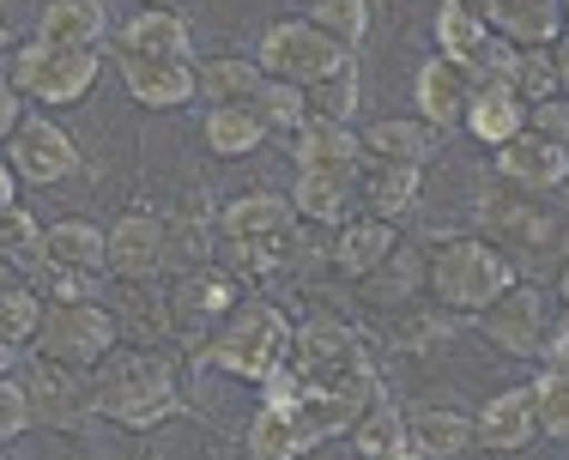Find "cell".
Returning a JSON list of instances; mask_svg holds the SVG:
<instances>
[{
    "mask_svg": "<svg viewBox=\"0 0 569 460\" xmlns=\"http://www.w3.org/2000/svg\"><path fill=\"white\" fill-rule=\"evenodd\" d=\"M103 73V56L98 49H73V43H43V37H31V43L12 56L7 79L24 91L31 103H86L91 86H98Z\"/></svg>",
    "mask_w": 569,
    "mask_h": 460,
    "instance_id": "8992f818",
    "label": "cell"
},
{
    "mask_svg": "<svg viewBox=\"0 0 569 460\" xmlns=\"http://www.w3.org/2000/svg\"><path fill=\"white\" fill-rule=\"evenodd\" d=\"M472 424H479V449H491V454H521V449H533V442L546 437V418H539L533 388H503V394H491Z\"/></svg>",
    "mask_w": 569,
    "mask_h": 460,
    "instance_id": "4fadbf2b",
    "label": "cell"
},
{
    "mask_svg": "<svg viewBox=\"0 0 569 460\" xmlns=\"http://www.w3.org/2000/svg\"><path fill=\"white\" fill-rule=\"evenodd\" d=\"M242 303V291H237V279L224 273V267H200L194 279H182V291H176V309H182L188 321H212V316H230V309Z\"/></svg>",
    "mask_w": 569,
    "mask_h": 460,
    "instance_id": "836d02e7",
    "label": "cell"
},
{
    "mask_svg": "<svg viewBox=\"0 0 569 460\" xmlns=\"http://www.w3.org/2000/svg\"><path fill=\"white\" fill-rule=\"evenodd\" d=\"M0 254H7V267H37L49 254V230H37L24 207L0 212Z\"/></svg>",
    "mask_w": 569,
    "mask_h": 460,
    "instance_id": "8d00e7d4",
    "label": "cell"
},
{
    "mask_svg": "<svg viewBox=\"0 0 569 460\" xmlns=\"http://www.w3.org/2000/svg\"><path fill=\"white\" fill-rule=\"evenodd\" d=\"M460 7H472V12H485V19H491V12L503 7V0H460Z\"/></svg>",
    "mask_w": 569,
    "mask_h": 460,
    "instance_id": "681fc988",
    "label": "cell"
},
{
    "mask_svg": "<svg viewBox=\"0 0 569 460\" xmlns=\"http://www.w3.org/2000/svg\"><path fill=\"white\" fill-rule=\"evenodd\" d=\"M527 116H533V103L515 91L509 73H479V86H472V110H467V133L485 146H503L515 133H527Z\"/></svg>",
    "mask_w": 569,
    "mask_h": 460,
    "instance_id": "d6986e66",
    "label": "cell"
},
{
    "mask_svg": "<svg viewBox=\"0 0 569 460\" xmlns=\"http://www.w3.org/2000/svg\"><path fill=\"white\" fill-rule=\"evenodd\" d=\"M291 158H297V170H363V140L351 133V121L309 116L291 133Z\"/></svg>",
    "mask_w": 569,
    "mask_h": 460,
    "instance_id": "7402d4cb",
    "label": "cell"
},
{
    "mask_svg": "<svg viewBox=\"0 0 569 460\" xmlns=\"http://www.w3.org/2000/svg\"><path fill=\"white\" fill-rule=\"evenodd\" d=\"M351 437H358V454H363V460H395V454L412 449L406 412H400V406H388V400H376L370 412L358 418V430H351Z\"/></svg>",
    "mask_w": 569,
    "mask_h": 460,
    "instance_id": "e575fe53",
    "label": "cell"
},
{
    "mask_svg": "<svg viewBox=\"0 0 569 460\" xmlns=\"http://www.w3.org/2000/svg\"><path fill=\"white\" fill-rule=\"evenodd\" d=\"M219 230H224L230 249H242V254H254V261H261L279 237H291V230H297V207H291V194L249 188V194H237L219 212Z\"/></svg>",
    "mask_w": 569,
    "mask_h": 460,
    "instance_id": "8fae6325",
    "label": "cell"
},
{
    "mask_svg": "<svg viewBox=\"0 0 569 460\" xmlns=\"http://www.w3.org/2000/svg\"><path fill=\"white\" fill-rule=\"evenodd\" d=\"M291 340H297V328L284 321V309L249 297V303L230 309L224 328L207 340V363H219L237 382H267V376L291 358Z\"/></svg>",
    "mask_w": 569,
    "mask_h": 460,
    "instance_id": "5b68a950",
    "label": "cell"
},
{
    "mask_svg": "<svg viewBox=\"0 0 569 460\" xmlns=\"http://www.w3.org/2000/svg\"><path fill=\"white\" fill-rule=\"evenodd\" d=\"M509 79H515V91H521L527 103H546V98H558V56L551 49H521L509 67Z\"/></svg>",
    "mask_w": 569,
    "mask_h": 460,
    "instance_id": "f35d334b",
    "label": "cell"
},
{
    "mask_svg": "<svg viewBox=\"0 0 569 460\" xmlns=\"http://www.w3.org/2000/svg\"><path fill=\"white\" fill-rule=\"evenodd\" d=\"M146 7H188V0H146Z\"/></svg>",
    "mask_w": 569,
    "mask_h": 460,
    "instance_id": "816d5d0a",
    "label": "cell"
},
{
    "mask_svg": "<svg viewBox=\"0 0 569 460\" xmlns=\"http://www.w3.org/2000/svg\"><path fill=\"white\" fill-rule=\"evenodd\" d=\"M437 146H442V128L425 116H388L363 133V158L370 164H418L425 170L437 158Z\"/></svg>",
    "mask_w": 569,
    "mask_h": 460,
    "instance_id": "44dd1931",
    "label": "cell"
},
{
    "mask_svg": "<svg viewBox=\"0 0 569 460\" xmlns=\"http://www.w3.org/2000/svg\"><path fill=\"white\" fill-rule=\"evenodd\" d=\"M43 321H49V303H43L37 286H19V279H12V286L0 291V346H7V370H12V358H19L24 346H37Z\"/></svg>",
    "mask_w": 569,
    "mask_h": 460,
    "instance_id": "f546056e",
    "label": "cell"
},
{
    "mask_svg": "<svg viewBox=\"0 0 569 460\" xmlns=\"http://www.w3.org/2000/svg\"><path fill=\"white\" fill-rule=\"evenodd\" d=\"M515 286V261L491 237H449L430 249V297L437 309H460V316H485Z\"/></svg>",
    "mask_w": 569,
    "mask_h": 460,
    "instance_id": "277c9868",
    "label": "cell"
},
{
    "mask_svg": "<svg viewBox=\"0 0 569 460\" xmlns=\"http://www.w3.org/2000/svg\"><path fill=\"white\" fill-rule=\"evenodd\" d=\"M406 430H412V449L430 454V460H455L479 442V424L455 406H412L406 412Z\"/></svg>",
    "mask_w": 569,
    "mask_h": 460,
    "instance_id": "d4e9b609",
    "label": "cell"
},
{
    "mask_svg": "<svg viewBox=\"0 0 569 460\" xmlns=\"http://www.w3.org/2000/svg\"><path fill=\"white\" fill-rule=\"evenodd\" d=\"M533 394H539V418H546L551 437H569V363H546Z\"/></svg>",
    "mask_w": 569,
    "mask_h": 460,
    "instance_id": "ab89813d",
    "label": "cell"
},
{
    "mask_svg": "<svg viewBox=\"0 0 569 460\" xmlns=\"http://www.w3.org/2000/svg\"><path fill=\"white\" fill-rule=\"evenodd\" d=\"M418 286H430V261H425V254H412V249H395L370 279H358V297L370 309H406L418 297Z\"/></svg>",
    "mask_w": 569,
    "mask_h": 460,
    "instance_id": "f1b7e54d",
    "label": "cell"
},
{
    "mask_svg": "<svg viewBox=\"0 0 569 460\" xmlns=\"http://www.w3.org/2000/svg\"><path fill=\"white\" fill-rule=\"evenodd\" d=\"M261 91H267V67L261 61L219 56V61L200 67V98H207V103H242V110H254Z\"/></svg>",
    "mask_w": 569,
    "mask_h": 460,
    "instance_id": "4dcf8cb0",
    "label": "cell"
},
{
    "mask_svg": "<svg viewBox=\"0 0 569 460\" xmlns=\"http://www.w3.org/2000/svg\"><path fill=\"white\" fill-rule=\"evenodd\" d=\"M261 388H333V394H370L382 400V382H376V363L363 340L333 316H316L297 328L291 340V358L267 376Z\"/></svg>",
    "mask_w": 569,
    "mask_h": 460,
    "instance_id": "7a4b0ae2",
    "label": "cell"
},
{
    "mask_svg": "<svg viewBox=\"0 0 569 460\" xmlns=\"http://www.w3.org/2000/svg\"><path fill=\"white\" fill-rule=\"evenodd\" d=\"M395 460H430V454H418V449H406V454H395Z\"/></svg>",
    "mask_w": 569,
    "mask_h": 460,
    "instance_id": "f5cc1de1",
    "label": "cell"
},
{
    "mask_svg": "<svg viewBox=\"0 0 569 460\" xmlns=\"http://www.w3.org/2000/svg\"><path fill=\"white\" fill-rule=\"evenodd\" d=\"M91 400H98L103 418L128 430H152L164 424L170 412H182V388H176V370L158 351L140 346H116L110 358L91 370Z\"/></svg>",
    "mask_w": 569,
    "mask_h": 460,
    "instance_id": "3957f363",
    "label": "cell"
},
{
    "mask_svg": "<svg viewBox=\"0 0 569 460\" xmlns=\"http://www.w3.org/2000/svg\"><path fill=\"white\" fill-rule=\"evenodd\" d=\"M563 19H569V0H563Z\"/></svg>",
    "mask_w": 569,
    "mask_h": 460,
    "instance_id": "db71d44e",
    "label": "cell"
},
{
    "mask_svg": "<svg viewBox=\"0 0 569 460\" xmlns=\"http://www.w3.org/2000/svg\"><path fill=\"white\" fill-rule=\"evenodd\" d=\"M86 279H91V273H79V267L37 261V291H43V297H56V303H79V297H86Z\"/></svg>",
    "mask_w": 569,
    "mask_h": 460,
    "instance_id": "7bdbcfd3",
    "label": "cell"
},
{
    "mask_svg": "<svg viewBox=\"0 0 569 460\" xmlns=\"http://www.w3.org/2000/svg\"><path fill=\"white\" fill-rule=\"evenodd\" d=\"M527 128H533L539 140H551V146H563V152H569V98H563V91H558V98H546V103H533Z\"/></svg>",
    "mask_w": 569,
    "mask_h": 460,
    "instance_id": "ee69618b",
    "label": "cell"
},
{
    "mask_svg": "<svg viewBox=\"0 0 569 460\" xmlns=\"http://www.w3.org/2000/svg\"><path fill=\"white\" fill-rule=\"evenodd\" d=\"M19 98H24V91L7 79V98H0V128H7V133H19Z\"/></svg>",
    "mask_w": 569,
    "mask_h": 460,
    "instance_id": "bcb514c9",
    "label": "cell"
},
{
    "mask_svg": "<svg viewBox=\"0 0 569 460\" xmlns=\"http://www.w3.org/2000/svg\"><path fill=\"white\" fill-rule=\"evenodd\" d=\"M395 249H400V230L388 224V219H376V212H358V219H346L340 230H333L328 267H333L340 279H351V286H358V279H370Z\"/></svg>",
    "mask_w": 569,
    "mask_h": 460,
    "instance_id": "ac0fdd59",
    "label": "cell"
},
{
    "mask_svg": "<svg viewBox=\"0 0 569 460\" xmlns=\"http://www.w3.org/2000/svg\"><path fill=\"white\" fill-rule=\"evenodd\" d=\"M254 56H261V67L273 79H291V86H321V79L358 67V61H351V49L333 31H321L316 19H279V24H267V37H261V49H254Z\"/></svg>",
    "mask_w": 569,
    "mask_h": 460,
    "instance_id": "52a82bcc",
    "label": "cell"
},
{
    "mask_svg": "<svg viewBox=\"0 0 569 460\" xmlns=\"http://www.w3.org/2000/svg\"><path fill=\"white\" fill-rule=\"evenodd\" d=\"M418 188H425V170L418 164H370L363 158V212L400 224L418 207Z\"/></svg>",
    "mask_w": 569,
    "mask_h": 460,
    "instance_id": "83f0119b",
    "label": "cell"
},
{
    "mask_svg": "<svg viewBox=\"0 0 569 460\" xmlns=\"http://www.w3.org/2000/svg\"><path fill=\"white\" fill-rule=\"evenodd\" d=\"M261 140H267V121L254 110H242V103H212L207 110V146L219 158H249L261 152Z\"/></svg>",
    "mask_w": 569,
    "mask_h": 460,
    "instance_id": "d6a6232c",
    "label": "cell"
},
{
    "mask_svg": "<svg viewBox=\"0 0 569 460\" xmlns=\"http://www.w3.org/2000/svg\"><path fill=\"white\" fill-rule=\"evenodd\" d=\"M103 31H110V12H103V0H43V12H37V37H43V43L98 49Z\"/></svg>",
    "mask_w": 569,
    "mask_h": 460,
    "instance_id": "4316f807",
    "label": "cell"
},
{
    "mask_svg": "<svg viewBox=\"0 0 569 460\" xmlns=\"http://www.w3.org/2000/svg\"><path fill=\"white\" fill-rule=\"evenodd\" d=\"M551 56H558V86H563V98H569V43H558Z\"/></svg>",
    "mask_w": 569,
    "mask_h": 460,
    "instance_id": "c3c4849f",
    "label": "cell"
},
{
    "mask_svg": "<svg viewBox=\"0 0 569 460\" xmlns=\"http://www.w3.org/2000/svg\"><path fill=\"white\" fill-rule=\"evenodd\" d=\"M24 388H31V406H37V424H79L86 412H98L91 400V370H67V363H24Z\"/></svg>",
    "mask_w": 569,
    "mask_h": 460,
    "instance_id": "5bb4252c",
    "label": "cell"
},
{
    "mask_svg": "<svg viewBox=\"0 0 569 460\" xmlns=\"http://www.w3.org/2000/svg\"><path fill=\"white\" fill-rule=\"evenodd\" d=\"M309 110L328 116V121H351V116H358V67L321 79V86H309Z\"/></svg>",
    "mask_w": 569,
    "mask_h": 460,
    "instance_id": "60d3db41",
    "label": "cell"
},
{
    "mask_svg": "<svg viewBox=\"0 0 569 460\" xmlns=\"http://www.w3.org/2000/svg\"><path fill=\"white\" fill-rule=\"evenodd\" d=\"M116 346H121L116 316L98 309L91 297H79V303H49V321H43V333H37L31 351L49 363H67V370H98Z\"/></svg>",
    "mask_w": 569,
    "mask_h": 460,
    "instance_id": "ba28073f",
    "label": "cell"
},
{
    "mask_svg": "<svg viewBox=\"0 0 569 460\" xmlns=\"http://www.w3.org/2000/svg\"><path fill=\"white\" fill-rule=\"evenodd\" d=\"M254 116L267 121V133H297L309 116H316L309 110V86H291V79L267 73V91L254 98Z\"/></svg>",
    "mask_w": 569,
    "mask_h": 460,
    "instance_id": "d590c367",
    "label": "cell"
},
{
    "mask_svg": "<svg viewBox=\"0 0 569 460\" xmlns=\"http://www.w3.org/2000/svg\"><path fill=\"white\" fill-rule=\"evenodd\" d=\"M291 207H297V219L340 230L346 219L363 212V176L358 170H297Z\"/></svg>",
    "mask_w": 569,
    "mask_h": 460,
    "instance_id": "9a60e30c",
    "label": "cell"
},
{
    "mask_svg": "<svg viewBox=\"0 0 569 460\" xmlns=\"http://www.w3.org/2000/svg\"><path fill=\"white\" fill-rule=\"evenodd\" d=\"M170 254V224H158L152 212H128L110 230V273L116 279H152Z\"/></svg>",
    "mask_w": 569,
    "mask_h": 460,
    "instance_id": "ffe728a7",
    "label": "cell"
},
{
    "mask_svg": "<svg viewBox=\"0 0 569 460\" xmlns=\"http://www.w3.org/2000/svg\"><path fill=\"white\" fill-rule=\"evenodd\" d=\"M12 207H19V170H0V212H12Z\"/></svg>",
    "mask_w": 569,
    "mask_h": 460,
    "instance_id": "7dc6e473",
    "label": "cell"
},
{
    "mask_svg": "<svg viewBox=\"0 0 569 460\" xmlns=\"http://www.w3.org/2000/svg\"><path fill=\"white\" fill-rule=\"evenodd\" d=\"M370 394H333V388H267L261 412L249 424V460H297L328 437L358 430Z\"/></svg>",
    "mask_w": 569,
    "mask_h": 460,
    "instance_id": "6da1fadb",
    "label": "cell"
},
{
    "mask_svg": "<svg viewBox=\"0 0 569 460\" xmlns=\"http://www.w3.org/2000/svg\"><path fill=\"white\" fill-rule=\"evenodd\" d=\"M546 363H569V309H563V321H551V340H546Z\"/></svg>",
    "mask_w": 569,
    "mask_h": 460,
    "instance_id": "f6af8a7d",
    "label": "cell"
},
{
    "mask_svg": "<svg viewBox=\"0 0 569 460\" xmlns=\"http://www.w3.org/2000/svg\"><path fill=\"white\" fill-rule=\"evenodd\" d=\"M7 164L19 170L24 182L49 188V182H61V176L79 170V146H73V133H67L61 121L24 116L19 133H7Z\"/></svg>",
    "mask_w": 569,
    "mask_h": 460,
    "instance_id": "30bf717a",
    "label": "cell"
},
{
    "mask_svg": "<svg viewBox=\"0 0 569 460\" xmlns=\"http://www.w3.org/2000/svg\"><path fill=\"white\" fill-rule=\"evenodd\" d=\"M497 176H503L509 188H521V194H551V188L569 182V152L527 128V133H515V140L497 146Z\"/></svg>",
    "mask_w": 569,
    "mask_h": 460,
    "instance_id": "2e32d148",
    "label": "cell"
},
{
    "mask_svg": "<svg viewBox=\"0 0 569 460\" xmlns=\"http://www.w3.org/2000/svg\"><path fill=\"white\" fill-rule=\"evenodd\" d=\"M491 24L515 49H558L569 19H563V0H503L491 12Z\"/></svg>",
    "mask_w": 569,
    "mask_h": 460,
    "instance_id": "484cf974",
    "label": "cell"
},
{
    "mask_svg": "<svg viewBox=\"0 0 569 460\" xmlns=\"http://www.w3.org/2000/svg\"><path fill=\"white\" fill-rule=\"evenodd\" d=\"M121 86L140 110H182L200 98V67L176 56H121Z\"/></svg>",
    "mask_w": 569,
    "mask_h": 460,
    "instance_id": "7c38bea8",
    "label": "cell"
},
{
    "mask_svg": "<svg viewBox=\"0 0 569 460\" xmlns=\"http://www.w3.org/2000/svg\"><path fill=\"white\" fill-rule=\"evenodd\" d=\"M472 86H479V73H467V67L449 61V56H430L425 67H418V86H412L418 116H425V121H437L442 133H449V128H467Z\"/></svg>",
    "mask_w": 569,
    "mask_h": 460,
    "instance_id": "e0dca14e",
    "label": "cell"
},
{
    "mask_svg": "<svg viewBox=\"0 0 569 460\" xmlns=\"http://www.w3.org/2000/svg\"><path fill=\"white\" fill-rule=\"evenodd\" d=\"M37 424V406H31V388H24L19 370L0 376V430H7V442H19V430Z\"/></svg>",
    "mask_w": 569,
    "mask_h": 460,
    "instance_id": "b9f144b4",
    "label": "cell"
},
{
    "mask_svg": "<svg viewBox=\"0 0 569 460\" xmlns=\"http://www.w3.org/2000/svg\"><path fill=\"white\" fill-rule=\"evenodd\" d=\"M558 297H563V309H569V261H563V273H558Z\"/></svg>",
    "mask_w": 569,
    "mask_h": 460,
    "instance_id": "f907efd6",
    "label": "cell"
},
{
    "mask_svg": "<svg viewBox=\"0 0 569 460\" xmlns=\"http://www.w3.org/2000/svg\"><path fill=\"white\" fill-rule=\"evenodd\" d=\"M479 224L485 237L497 242V249H546L551 237H558V224L546 219V212H533L527 200H503V194H485L479 200Z\"/></svg>",
    "mask_w": 569,
    "mask_h": 460,
    "instance_id": "603a6c76",
    "label": "cell"
},
{
    "mask_svg": "<svg viewBox=\"0 0 569 460\" xmlns=\"http://www.w3.org/2000/svg\"><path fill=\"white\" fill-rule=\"evenodd\" d=\"M116 49H121V56H176V61L194 56V43H188V24H182V12H176V7H146V12H133V19L116 31Z\"/></svg>",
    "mask_w": 569,
    "mask_h": 460,
    "instance_id": "cb8c5ba5",
    "label": "cell"
},
{
    "mask_svg": "<svg viewBox=\"0 0 569 460\" xmlns=\"http://www.w3.org/2000/svg\"><path fill=\"white\" fill-rule=\"evenodd\" d=\"M485 340H491L497 351H509V358H546V340H551V303L539 286H515L497 297L491 309L479 316Z\"/></svg>",
    "mask_w": 569,
    "mask_h": 460,
    "instance_id": "9c48e42d",
    "label": "cell"
},
{
    "mask_svg": "<svg viewBox=\"0 0 569 460\" xmlns=\"http://www.w3.org/2000/svg\"><path fill=\"white\" fill-rule=\"evenodd\" d=\"M309 19L333 31L346 49H358L370 37V0H309Z\"/></svg>",
    "mask_w": 569,
    "mask_h": 460,
    "instance_id": "74e56055",
    "label": "cell"
},
{
    "mask_svg": "<svg viewBox=\"0 0 569 460\" xmlns=\"http://www.w3.org/2000/svg\"><path fill=\"white\" fill-rule=\"evenodd\" d=\"M43 261L79 267V273H98V267H110V230H98L91 219L49 224V254H43Z\"/></svg>",
    "mask_w": 569,
    "mask_h": 460,
    "instance_id": "1f68e13d",
    "label": "cell"
}]
</instances>
